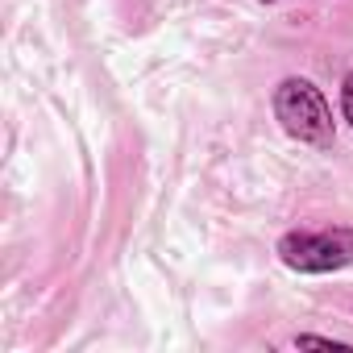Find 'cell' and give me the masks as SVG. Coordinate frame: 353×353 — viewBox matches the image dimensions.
Instances as JSON below:
<instances>
[{
  "label": "cell",
  "mask_w": 353,
  "mask_h": 353,
  "mask_svg": "<svg viewBox=\"0 0 353 353\" xmlns=\"http://www.w3.org/2000/svg\"><path fill=\"white\" fill-rule=\"evenodd\" d=\"M262 5H274V0H262Z\"/></svg>",
  "instance_id": "obj_5"
},
{
  "label": "cell",
  "mask_w": 353,
  "mask_h": 353,
  "mask_svg": "<svg viewBox=\"0 0 353 353\" xmlns=\"http://www.w3.org/2000/svg\"><path fill=\"white\" fill-rule=\"evenodd\" d=\"M291 345H295V349H353L349 341H336V336H312V332H299Z\"/></svg>",
  "instance_id": "obj_3"
},
{
  "label": "cell",
  "mask_w": 353,
  "mask_h": 353,
  "mask_svg": "<svg viewBox=\"0 0 353 353\" xmlns=\"http://www.w3.org/2000/svg\"><path fill=\"white\" fill-rule=\"evenodd\" d=\"M279 258H283V266H291L299 274L345 270L353 262V229L336 225V229H316V233H287L279 241Z\"/></svg>",
  "instance_id": "obj_2"
},
{
  "label": "cell",
  "mask_w": 353,
  "mask_h": 353,
  "mask_svg": "<svg viewBox=\"0 0 353 353\" xmlns=\"http://www.w3.org/2000/svg\"><path fill=\"white\" fill-rule=\"evenodd\" d=\"M341 112H345V121L353 125V71H349L345 83H341Z\"/></svg>",
  "instance_id": "obj_4"
},
{
  "label": "cell",
  "mask_w": 353,
  "mask_h": 353,
  "mask_svg": "<svg viewBox=\"0 0 353 353\" xmlns=\"http://www.w3.org/2000/svg\"><path fill=\"white\" fill-rule=\"evenodd\" d=\"M274 117L287 129V137L303 141V145H332V108L324 100V92L312 79H283L274 88Z\"/></svg>",
  "instance_id": "obj_1"
}]
</instances>
